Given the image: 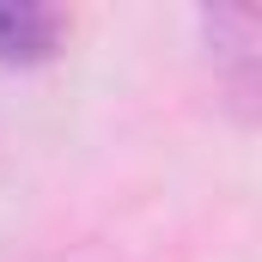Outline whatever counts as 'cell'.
Listing matches in <instances>:
<instances>
[{
  "label": "cell",
  "instance_id": "6da1fadb",
  "mask_svg": "<svg viewBox=\"0 0 262 262\" xmlns=\"http://www.w3.org/2000/svg\"><path fill=\"white\" fill-rule=\"evenodd\" d=\"M207 43H213V73L226 79L232 104L250 116L256 110V12L250 6H213Z\"/></svg>",
  "mask_w": 262,
  "mask_h": 262
},
{
  "label": "cell",
  "instance_id": "7a4b0ae2",
  "mask_svg": "<svg viewBox=\"0 0 262 262\" xmlns=\"http://www.w3.org/2000/svg\"><path fill=\"white\" fill-rule=\"evenodd\" d=\"M67 18L43 0H0V61H43L61 43Z\"/></svg>",
  "mask_w": 262,
  "mask_h": 262
}]
</instances>
